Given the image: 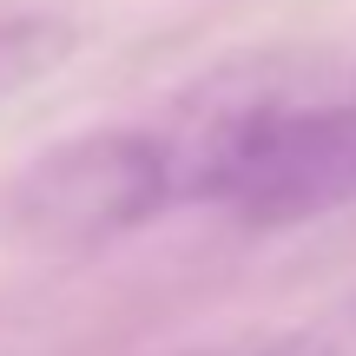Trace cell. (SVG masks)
Segmentation results:
<instances>
[{
    "mask_svg": "<svg viewBox=\"0 0 356 356\" xmlns=\"http://www.w3.org/2000/svg\"><path fill=\"white\" fill-rule=\"evenodd\" d=\"M225 356H330L317 337H277V343H251V350H225Z\"/></svg>",
    "mask_w": 356,
    "mask_h": 356,
    "instance_id": "cell-4",
    "label": "cell"
},
{
    "mask_svg": "<svg viewBox=\"0 0 356 356\" xmlns=\"http://www.w3.org/2000/svg\"><path fill=\"white\" fill-rule=\"evenodd\" d=\"M66 53H73V26L66 20H0V99L47 79Z\"/></svg>",
    "mask_w": 356,
    "mask_h": 356,
    "instance_id": "cell-3",
    "label": "cell"
},
{
    "mask_svg": "<svg viewBox=\"0 0 356 356\" xmlns=\"http://www.w3.org/2000/svg\"><path fill=\"white\" fill-rule=\"evenodd\" d=\"M185 198L178 178V145L152 132H86V139L53 145L33 159L20 178V211L26 225L53 231V238H113L165 204Z\"/></svg>",
    "mask_w": 356,
    "mask_h": 356,
    "instance_id": "cell-2",
    "label": "cell"
},
{
    "mask_svg": "<svg viewBox=\"0 0 356 356\" xmlns=\"http://www.w3.org/2000/svg\"><path fill=\"white\" fill-rule=\"evenodd\" d=\"M185 198L244 218L257 231L330 218L356 204V99L244 106L178 152Z\"/></svg>",
    "mask_w": 356,
    "mask_h": 356,
    "instance_id": "cell-1",
    "label": "cell"
}]
</instances>
